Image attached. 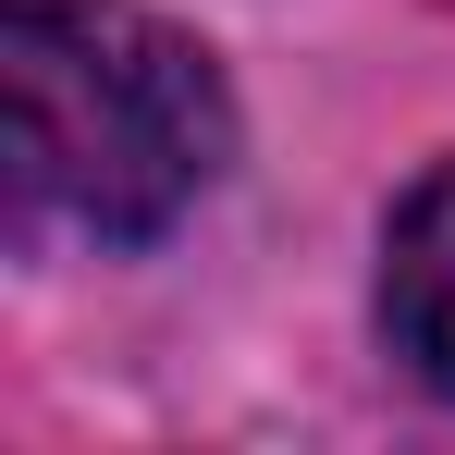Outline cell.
<instances>
[{
    "instance_id": "obj_1",
    "label": "cell",
    "mask_w": 455,
    "mask_h": 455,
    "mask_svg": "<svg viewBox=\"0 0 455 455\" xmlns=\"http://www.w3.org/2000/svg\"><path fill=\"white\" fill-rule=\"evenodd\" d=\"M234 148L222 75L124 0H0V160L37 222L99 246L160 234Z\"/></svg>"
},
{
    "instance_id": "obj_2",
    "label": "cell",
    "mask_w": 455,
    "mask_h": 455,
    "mask_svg": "<svg viewBox=\"0 0 455 455\" xmlns=\"http://www.w3.org/2000/svg\"><path fill=\"white\" fill-rule=\"evenodd\" d=\"M381 332H394V357L455 406V160L394 210V246H381Z\"/></svg>"
}]
</instances>
